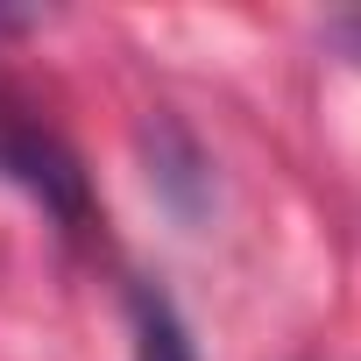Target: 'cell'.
Returning a JSON list of instances; mask_svg holds the SVG:
<instances>
[{"mask_svg": "<svg viewBox=\"0 0 361 361\" xmlns=\"http://www.w3.org/2000/svg\"><path fill=\"white\" fill-rule=\"evenodd\" d=\"M0 163H8L15 177H22V185L64 220V227H78L85 220V177H78V163L57 149V142H36V135H15L8 142V156H0Z\"/></svg>", "mask_w": 361, "mask_h": 361, "instance_id": "obj_1", "label": "cell"}, {"mask_svg": "<svg viewBox=\"0 0 361 361\" xmlns=\"http://www.w3.org/2000/svg\"><path fill=\"white\" fill-rule=\"evenodd\" d=\"M128 319H135V361H199L185 319H177V305L156 290V283H135L128 290Z\"/></svg>", "mask_w": 361, "mask_h": 361, "instance_id": "obj_2", "label": "cell"}]
</instances>
